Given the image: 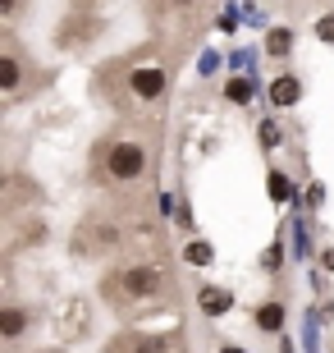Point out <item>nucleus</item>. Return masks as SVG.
<instances>
[{"mask_svg": "<svg viewBox=\"0 0 334 353\" xmlns=\"http://www.w3.org/2000/svg\"><path fill=\"white\" fill-rule=\"evenodd\" d=\"M142 170H147V147L133 143V138H119V143L105 147V174L115 183H133L142 179Z\"/></svg>", "mask_w": 334, "mask_h": 353, "instance_id": "1", "label": "nucleus"}, {"mask_svg": "<svg viewBox=\"0 0 334 353\" xmlns=\"http://www.w3.org/2000/svg\"><path fill=\"white\" fill-rule=\"evenodd\" d=\"M119 285H124V294L129 299H156L160 294V271H152V266H129V271L119 275Z\"/></svg>", "mask_w": 334, "mask_h": 353, "instance_id": "2", "label": "nucleus"}, {"mask_svg": "<svg viewBox=\"0 0 334 353\" xmlns=\"http://www.w3.org/2000/svg\"><path fill=\"white\" fill-rule=\"evenodd\" d=\"M129 88L138 101H160L165 97V69H156V65H142L129 74Z\"/></svg>", "mask_w": 334, "mask_h": 353, "instance_id": "3", "label": "nucleus"}, {"mask_svg": "<svg viewBox=\"0 0 334 353\" xmlns=\"http://www.w3.org/2000/svg\"><path fill=\"white\" fill-rule=\"evenodd\" d=\"M28 326H32V312H28V307H19V303H5V307H0V340L5 344L23 340Z\"/></svg>", "mask_w": 334, "mask_h": 353, "instance_id": "4", "label": "nucleus"}, {"mask_svg": "<svg viewBox=\"0 0 334 353\" xmlns=\"http://www.w3.org/2000/svg\"><path fill=\"white\" fill-rule=\"evenodd\" d=\"M298 101H302V83H298L293 74H280V79L270 83V105H275V110H293Z\"/></svg>", "mask_w": 334, "mask_h": 353, "instance_id": "5", "label": "nucleus"}, {"mask_svg": "<svg viewBox=\"0 0 334 353\" xmlns=\"http://www.w3.org/2000/svg\"><path fill=\"white\" fill-rule=\"evenodd\" d=\"M257 330H266V335H284V321H289V312H284V303L280 299H270V303H261L257 307Z\"/></svg>", "mask_w": 334, "mask_h": 353, "instance_id": "6", "label": "nucleus"}, {"mask_svg": "<svg viewBox=\"0 0 334 353\" xmlns=\"http://www.w3.org/2000/svg\"><path fill=\"white\" fill-rule=\"evenodd\" d=\"M197 307H202L206 316H225L233 307V294L229 289H216V285H206L202 294H197Z\"/></svg>", "mask_w": 334, "mask_h": 353, "instance_id": "7", "label": "nucleus"}, {"mask_svg": "<svg viewBox=\"0 0 334 353\" xmlns=\"http://www.w3.org/2000/svg\"><path fill=\"white\" fill-rule=\"evenodd\" d=\"M289 51H293V28H270L266 32V55L270 60H284Z\"/></svg>", "mask_w": 334, "mask_h": 353, "instance_id": "8", "label": "nucleus"}, {"mask_svg": "<svg viewBox=\"0 0 334 353\" xmlns=\"http://www.w3.org/2000/svg\"><path fill=\"white\" fill-rule=\"evenodd\" d=\"M19 79H23L19 55H0V88H5V97H14V92H19Z\"/></svg>", "mask_w": 334, "mask_h": 353, "instance_id": "9", "label": "nucleus"}, {"mask_svg": "<svg viewBox=\"0 0 334 353\" xmlns=\"http://www.w3.org/2000/svg\"><path fill=\"white\" fill-rule=\"evenodd\" d=\"M183 262H188V266H211V262H216V248H211L206 239H193V243L183 248Z\"/></svg>", "mask_w": 334, "mask_h": 353, "instance_id": "10", "label": "nucleus"}, {"mask_svg": "<svg viewBox=\"0 0 334 353\" xmlns=\"http://www.w3.org/2000/svg\"><path fill=\"white\" fill-rule=\"evenodd\" d=\"M225 97H229L233 105H247L252 97H257V83H252V79H229V83H225Z\"/></svg>", "mask_w": 334, "mask_h": 353, "instance_id": "11", "label": "nucleus"}, {"mask_svg": "<svg viewBox=\"0 0 334 353\" xmlns=\"http://www.w3.org/2000/svg\"><path fill=\"white\" fill-rule=\"evenodd\" d=\"M266 193H270V202H284V197L293 193V183H289V174H284V170H270V179H266Z\"/></svg>", "mask_w": 334, "mask_h": 353, "instance_id": "12", "label": "nucleus"}, {"mask_svg": "<svg viewBox=\"0 0 334 353\" xmlns=\"http://www.w3.org/2000/svg\"><path fill=\"white\" fill-rule=\"evenodd\" d=\"M133 353H169V340L165 335H138V340H133Z\"/></svg>", "mask_w": 334, "mask_h": 353, "instance_id": "13", "label": "nucleus"}, {"mask_svg": "<svg viewBox=\"0 0 334 353\" xmlns=\"http://www.w3.org/2000/svg\"><path fill=\"white\" fill-rule=\"evenodd\" d=\"M316 37H321L325 46H334V10H330V14H321V19H316Z\"/></svg>", "mask_w": 334, "mask_h": 353, "instance_id": "14", "label": "nucleus"}, {"mask_svg": "<svg viewBox=\"0 0 334 353\" xmlns=\"http://www.w3.org/2000/svg\"><path fill=\"white\" fill-rule=\"evenodd\" d=\"M261 147H266V152H275V147H280V124H275V119H266V124H261Z\"/></svg>", "mask_w": 334, "mask_h": 353, "instance_id": "15", "label": "nucleus"}, {"mask_svg": "<svg viewBox=\"0 0 334 353\" xmlns=\"http://www.w3.org/2000/svg\"><path fill=\"white\" fill-rule=\"evenodd\" d=\"M261 262H266V271H275V266L284 262V252H280V243H270V248H266V257H261Z\"/></svg>", "mask_w": 334, "mask_h": 353, "instance_id": "16", "label": "nucleus"}, {"mask_svg": "<svg viewBox=\"0 0 334 353\" xmlns=\"http://www.w3.org/2000/svg\"><path fill=\"white\" fill-rule=\"evenodd\" d=\"M0 14H5V19H14V14H19V0H0Z\"/></svg>", "mask_w": 334, "mask_h": 353, "instance_id": "17", "label": "nucleus"}, {"mask_svg": "<svg viewBox=\"0 0 334 353\" xmlns=\"http://www.w3.org/2000/svg\"><path fill=\"white\" fill-rule=\"evenodd\" d=\"M220 353H247L243 344H220Z\"/></svg>", "mask_w": 334, "mask_h": 353, "instance_id": "18", "label": "nucleus"}, {"mask_svg": "<svg viewBox=\"0 0 334 353\" xmlns=\"http://www.w3.org/2000/svg\"><path fill=\"white\" fill-rule=\"evenodd\" d=\"M280 353H293V340H289V335H280Z\"/></svg>", "mask_w": 334, "mask_h": 353, "instance_id": "19", "label": "nucleus"}, {"mask_svg": "<svg viewBox=\"0 0 334 353\" xmlns=\"http://www.w3.org/2000/svg\"><path fill=\"white\" fill-rule=\"evenodd\" d=\"M321 262H325V266H330V271H334V252H325V257H321Z\"/></svg>", "mask_w": 334, "mask_h": 353, "instance_id": "20", "label": "nucleus"}]
</instances>
